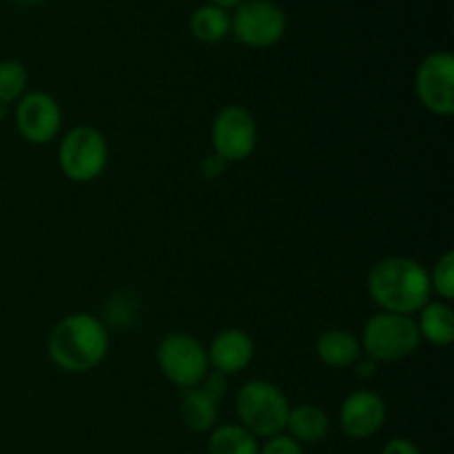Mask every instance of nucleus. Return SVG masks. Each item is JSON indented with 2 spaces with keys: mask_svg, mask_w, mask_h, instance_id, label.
Segmentation results:
<instances>
[{
  "mask_svg": "<svg viewBox=\"0 0 454 454\" xmlns=\"http://www.w3.org/2000/svg\"><path fill=\"white\" fill-rule=\"evenodd\" d=\"M368 293L372 301L386 313L417 315L430 300V275L424 266L411 257H386L368 273Z\"/></svg>",
  "mask_w": 454,
  "mask_h": 454,
  "instance_id": "1",
  "label": "nucleus"
},
{
  "mask_svg": "<svg viewBox=\"0 0 454 454\" xmlns=\"http://www.w3.org/2000/svg\"><path fill=\"white\" fill-rule=\"evenodd\" d=\"M47 353L60 371L80 375L100 366L109 353V331L89 313H74L53 326Z\"/></svg>",
  "mask_w": 454,
  "mask_h": 454,
  "instance_id": "2",
  "label": "nucleus"
},
{
  "mask_svg": "<svg viewBox=\"0 0 454 454\" xmlns=\"http://www.w3.org/2000/svg\"><path fill=\"white\" fill-rule=\"evenodd\" d=\"M291 402L279 386L266 380H251L235 395V412L242 428L253 437L270 439L286 430Z\"/></svg>",
  "mask_w": 454,
  "mask_h": 454,
  "instance_id": "3",
  "label": "nucleus"
},
{
  "mask_svg": "<svg viewBox=\"0 0 454 454\" xmlns=\"http://www.w3.org/2000/svg\"><path fill=\"white\" fill-rule=\"evenodd\" d=\"M359 341H362V353H366V357L375 359L377 364H390L402 362L417 353L421 335L417 328V319L411 315L380 310L364 324Z\"/></svg>",
  "mask_w": 454,
  "mask_h": 454,
  "instance_id": "4",
  "label": "nucleus"
},
{
  "mask_svg": "<svg viewBox=\"0 0 454 454\" xmlns=\"http://www.w3.org/2000/svg\"><path fill=\"white\" fill-rule=\"evenodd\" d=\"M106 162H109L106 137L89 124L69 129L58 146V167L71 182L87 184L98 180L105 173Z\"/></svg>",
  "mask_w": 454,
  "mask_h": 454,
  "instance_id": "5",
  "label": "nucleus"
},
{
  "mask_svg": "<svg viewBox=\"0 0 454 454\" xmlns=\"http://www.w3.org/2000/svg\"><path fill=\"white\" fill-rule=\"evenodd\" d=\"M158 366L171 384L184 388H195L211 371L208 355L202 341L189 333H168L158 346Z\"/></svg>",
  "mask_w": 454,
  "mask_h": 454,
  "instance_id": "6",
  "label": "nucleus"
},
{
  "mask_svg": "<svg viewBox=\"0 0 454 454\" xmlns=\"http://www.w3.org/2000/svg\"><path fill=\"white\" fill-rule=\"evenodd\" d=\"M231 31L247 47H273L286 34V13L273 0H244L231 16Z\"/></svg>",
  "mask_w": 454,
  "mask_h": 454,
  "instance_id": "7",
  "label": "nucleus"
},
{
  "mask_svg": "<svg viewBox=\"0 0 454 454\" xmlns=\"http://www.w3.org/2000/svg\"><path fill=\"white\" fill-rule=\"evenodd\" d=\"M257 122L248 109L239 105H229L217 111L211 127L213 153L229 162H242L251 158L257 149Z\"/></svg>",
  "mask_w": 454,
  "mask_h": 454,
  "instance_id": "8",
  "label": "nucleus"
},
{
  "mask_svg": "<svg viewBox=\"0 0 454 454\" xmlns=\"http://www.w3.org/2000/svg\"><path fill=\"white\" fill-rule=\"evenodd\" d=\"M415 93L421 105L434 115L454 114V56L434 51L421 60L415 74Z\"/></svg>",
  "mask_w": 454,
  "mask_h": 454,
  "instance_id": "9",
  "label": "nucleus"
},
{
  "mask_svg": "<svg viewBox=\"0 0 454 454\" xmlns=\"http://www.w3.org/2000/svg\"><path fill=\"white\" fill-rule=\"evenodd\" d=\"M16 129L29 145H47L60 133L62 109L53 96L44 91H31L18 100Z\"/></svg>",
  "mask_w": 454,
  "mask_h": 454,
  "instance_id": "10",
  "label": "nucleus"
},
{
  "mask_svg": "<svg viewBox=\"0 0 454 454\" xmlns=\"http://www.w3.org/2000/svg\"><path fill=\"white\" fill-rule=\"evenodd\" d=\"M386 417H388V408L380 395L371 393V390H357L341 402V433L355 442L371 439L384 428Z\"/></svg>",
  "mask_w": 454,
  "mask_h": 454,
  "instance_id": "11",
  "label": "nucleus"
},
{
  "mask_svg": "<svg viewBox=\"0 0 454 454\" xmlns=\"http://www.w3.org/2000/svg\"><path fill=\"white\" fill-rule=\"evenodd\" d=\"M207 355L211 371L222 372L224 377L238 375L253 362L255 341L242 328H226V331H220L213 337Z\"/></svg>",
  "mask_w": 454,
  "mask_h": 454,
  "instance_id": "12",
  "label": "nucleus"
},
{
  "mask_svg": "<svg viewBox=\"0 0 454 454\" xmlns=\"http://www.w3.org/2000/svg\"><path fill=\"white\" fill-rule=\"evenodd\" d=\"M317 350L319 362L326 364L331 368H348L362 357V341L353 335L350 331L344 328H331V331H324L317 337Z\"/></svg>",
  "mask_w": 454,
  "mask_h": 454,
  "instance_id": "13",
  "label": "nucleus"
},
{
  "mask_svg": "<svg viewBox=\"0 0 454 454\" xmlns=\"http://www.w3.org/2000/svg\"><path fill=\"white\" fill-rule=\"evenodd\" d=\"M284 433L291 439H295L300 446L301 443H319L331 433V419H328V415L319 406L301 403V406L291 408Z\"/></svg>",
  "mask_w": 454,
  "mask_h": 454,
  "instance_id": "14",
  "label": "nucleus"
},
{
  "mask_svg": "<svg viewBox=\"0 0 454 454\" xmlns=\"http://www.w3.org/2000/svg\"><path fill=\"white\" fill-rule=\"evenodd\" d=\"M417 328L421 340L430 341L433 346H450L454 341V310L450 301L430 300L419 310Z\"/></svg>",
  "mask_w": 454,
  "mask_h": 454,
  "instance_id": "15",
  "label": "nucleus"
},
{
  "mask_svg": "<svg viewBox=\"0 0 454 454\" xmlns=\"http://www.w3.org/2000/svg\"><path fill=\"white\" fill-rule=\"evenodd\" d=\"M180 412L186 428H191L193 433H208L217 424V403L208 399L198 386L182 390Z\"/></svg>",
  "mask_w": 454,
  "mask_h": 454,
  "instance_id": "16",
  "label": "nucleus"
},
{
  "mask_svg": "<svg viewBox=\"0 0 454 454\" xmlns=\"http://www.w3.org/2000/svg\"><path fill=\"white\" fill-rule=\"evenodd\" d=\"M208 454H260V442L239 424L215 426L208 437Z\"/></svg>",
  "mask_w": 454,
  "mask_h": 454,
  "instance_id": "17",
  "label": "nucleus"
},
{
  "mask_svg": "<svg viewBox=\"0 0 454 454\" xmlns=\"http://www.w3.org/2000/svg\"><path fill=\"white\" fill-rule=\"evenodd\" d=\"M189 27L200 43H220L231 31V16L215 4H202L191 16Z\"/></svg>",
  "mask_w": 454,
  "mask_h": 454,
  "instance_id": "18",
  "label": "nucleus"
},
{
  "mask_svg": "<svg viewBox=\"0 0 454 454\" xmlns=\"http://www.w3.org/2000/svg\"><path fill=\"white\" fill-rule=\"evenodd\" d=\"M27 82H29V74L22 62H0V105H12L20 100L27 91Z\"/></svg>",
  "mask_w": 454,
  "mask_h": 454,
  "instance_id": "19",
  "label": "nucleus"
},
{
  "mask_svg": "<svg viewBox=\"0 0 454 454\" xmlns=\"http://www.w3.org/2000/svg\"><path fill=\"white\" fill-rule=\"evenodd\" d=\"M428 275L433 293H437L442 301H450L454 297V253H443Z\"/></svg>",
  "mask_w": 454,
  "mask_h": 454,
  "instance_id": "20",
  "label": "nucleus"
},
{
  "mask_svg": "<svg viewBox=\"0 0 454 454\" xmlns=\"http://www.w3.org/2000/svg\"><path fill=\"white\" fill-rule=\"evenodd\" d=\"M260 454H304V450H301V446L295 439H291L286 433H282L266 439L264 446L260 448Z\"/></svg>",
  "mask_w": 454,
  "mask_h": 454,
  "instance_id": "21",
  "label": "nucleus"
},
{
  "mask_svg": "<svg viewBox=\"0 0 454 454\" xmlns=\"http://www.w3.org/2000/svg\"><path fill=\"white\" fill-rule=\"evenodd\" d=\"M198 388L202 390V393L207 395L208 399H213V402H215V403H220L222 397H224V395H226V388H229V386H226V377L222 375V372L208 371L207 377H204V380L200 381Z\"/></svg>",
  "mask_w": 454,
  "mask_h": 454,
  "instance_id": "22",
  "label": "nucleus"
},
{
  "mask_svg": "<svg viewBox=\"0 0 454 454\" xmlns=\"http://www.w3.org/2000/svg\"><path fill=\"white\" fill-rule=\"evenodd\" d=\"M381 454H421V450H419V446H417V443L411 442V439L395 437V439H390L388 443H386Z\"/></svg>",
  "mask_w": 454,
  "mask_h": 454,
  "instance_id": "23",
  "label": "nucleus"
},
{
  "mask_svg": "<svg viewBox=\"0 0 454 454\" xmlns=\"http://www.w3.org/2000/svg\"><path fill=\"white\" fill-rule=\"evenodd\" d=\"M200 168H202V176L207 177V180H215V177H220L222 173H224L226 162L213 153V155H208V158L202 160V167Z\"/></svg>",
  "mask_w": 454,
  "mask_h": 454,
  "instance_id": "24",
  "label": "nucleus"
},
{
  "mask_svg": "<svg viewBox=\"0 0 454 454\" xmlns=\"http://www.w3.org/2000/svg\"><path fill=\"white\" fill-rule=\"evenodd\" d=\"M355 364H357V377H372V375H375V371H377L375 359L366 357V359H362V362L357 359Z\"/></svg>",
  "mask_w": 454,
  "mask_h": 454,
  "instance_id": "25",
  "label": "nucleus"
},
{
  "mask_svg": "<svg viewBox=\"0 0 454 454\" xmlns=\"http://www.w3.org/2000/svg\"><path fill=\"white\" fill-rule=\"evenodd\" d=\"M239 3H244V0H211V4H215V7H220V9L238 7Z\"/></svg>",
  "mask_w": 454,
  "mask_h": 454,
  "instance_id": "26",
  "label": "nucleus"
},
{
  "mask_svg": "<svg viewBox=\"0 0 454 454\" xmlns=\"http://www.w3.org/2000/svg\"><path fill=\"white\" fill-rule=\"evenodd\" d=\"M12 3H18V4H34V3H38V0H12Z\"/></svg>",
  "mask_w": 454,
  "mask_h": 454,
  "instance_id": "27",
  "label": "nucleus"
}]
</instances>
